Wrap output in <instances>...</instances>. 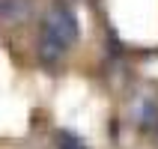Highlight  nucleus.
I'll list each match as a JSON object with an SVG mask.
<instances>
[{"label": "nucleus", "mask_w": 158, "mask_h": 149, "mask_svg": "<svg viewBox=\"0 0 158 149\" xmlns=\"http://www.w3.org/2000/svg\"><path fill=\"white\" fill-rule=\"evenodd\" d=\"M57 149H87V143H84L81 134L63 128V131H57Z\"/></svg>", "instance_id": "2"}, {"label": "nucleus", "mask_w": 158, "mask_h": 149, "mask_svg": "<svg viewBox=\"0 0 158 149\" xmlns=\"http://www.w3.org/2000/svg\"><path fill=\"white\" fill-rule=\"evenodd\" d=\"M78 42V18L66 3H54L45 12V24H42V36H39V54L48 66L60 60L72 45Z\"/></svg>", "instance_id": "1"}]
</instances>
